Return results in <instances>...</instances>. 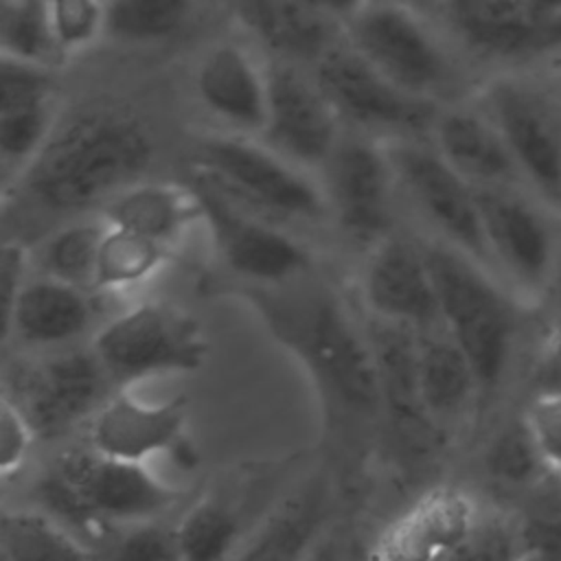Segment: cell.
I'll return each mask as SVG.
<instances>
[{
  "label": "cell",
  "mask_w": 561,
  "mask_h": 561,
  "mask_svg": "<svg viewBox=\"0 0 561 561\" xmlns=\"http://www.w3.org/2000/svg\"><path fill=\"white\" fill-rule=\"evenodd\" d=\"M313 379L331 414L351 421L381 416V394L373 348L364 324H357L331 285L313 272L283 285L232 283Z\"/></svg>",
  "instance_id": "6da1fadb"
},
{
  "label": "cell",
  "mask_w": 561,
  "mask_h": 561,
  "mask_svg": "<svg viewBox=\"0 0 561 561\" xmlns=\"http://www.w3.org/2000/svg\"><path fill=\"white\" fill-rule=\"evenodd\" d=\"M151 160L153 140L142 121L92 107L57 125L20 184L44 210L77 217L142 180Z\"/></svg>",
  "instance_id": "7a4b0ae2"
},
{
  "label": "cell",
  "mask_w": 561,
  "mask_h": 561,
  "mask_svg": "<svg viewBox=\"0 0 561 561\" xmlns=\"http://www.w3.org/2000/svg\"><path fill=\"white\" fill-rule=\"evenodd\" d=\"M443 329L471 359L482 394L513 368L526 302L484 263L443 239H421Z\"/></svg>",
  "instance_id": "3957f363"
},
{
  "label": "cell",
  "mask_w": 561,
  "mask_h": 561,
  "mask_svg": "<svg viewBox=\"0 0 561 561\" xmlns=\"http://www.w3.org/2000/svg\"><path fill=\"white\" fill-rule=\"evenodd\" d=\"M191 164L195 184L276 224H311L329 215L318 175L261 138L206 134L195 142Z\"/></svg>",
  "instance_id": "277c9868"
},
{
  "label": "cell",
  "mask_w": 561,
  "mask_h": 561,
  "mask_svg": "<svg viewBox=\"0 0 561 561\" xmlns=\"http://www.w3.org/2000/svg\"><path fill=\"white\" fill-rule=\"evenodd\" d=\"M116 388L147 377L193 373L208 355L197 320L178 305L147 300L110 318L92 340Z\"/></svg>",
  "instance_id": "5b68a950"
},
{
  "label": "cell",
  "mask_w": 561,
  "mask_h": 561,
  "mask_svg": "<svg viewBox=\"0 0 561 561\" xmlns=\"http://www.w3.org/2000/svg\"><path fill=\"white\" fill-rule=\"evenodd\" d=\"M484 245L493 272L526 302L539 305L561 265L552 213L513 186L476 188Z\"/></svg>",
  "instance_id": "8992f818"
},
{
  "label": "cell",
  "mask_w": 561,
  "mask_h": 561,
  "mask_svg": "<svg viewBox=\"0 0 561 561\" xmlns=\"http://www.w3.org/2000/svg\"><path fill=\"white\" fill-rule=\"evenodd\" d=\"M313 75L342 123H353L381 140L430 136L440 110L436 101L392 83L346 42H333L313 61Z\"/></svg>",
  "instance_id": "52a82bcc"
},
{
  "label": "cell",
  "mask_w": 561,
  "mask_h": 561,
  "mask_svg": "<svg viewBox=\"0 0 561 561\" xmlns=\"http://www.w3.org/2000/svg\"><path fill=\"white\" fill-rule=\"evenodd\" d=\"M344 42L410 94L436 101L451 77L449 59L421 13L397 0H373L344 26Z\"/></svg>",
  "instance_id": "ba28073f"
},
{
  "label": "cell",
  "mask_w": 561,
  "mask_h": 561,
  "mask_svg": "<svg viewBox=\"0 0 561 561\" xmlns=\"http://www.w3.org/2000/svg\"><path fill=\"white\" fill-rule=\"evenodd\" d=\"M50 467L75 493L94 535L107 526L158 519L182 497L145 462L112 458L90 445L61 451Z\"/></svg>",
  "instance_id": "9c48e42d"
},
{
  "label": "cell",
  "mask_w": 561,
  "mask_h": 561,
  "mask_svg": "<svg viewBox=\"0 0 561 561\" xmlns=\"http://www.w3.org/2000/svg\"><path fill=\"white\" fill-rule=\"evenodd\" d=\"M397 186L445 243L467 252L486 267L476 186L467 182L436 149L421 138L383 140ZM493 270V267H491Z\"/></svg>",
  "instance_id": "30bf717a"
},
{
  "label": "cell",
  "mask_w": 561,
  "mask_h": 561,
  "mask_svg": "<svg viewBox=\"0 0 561 561\" xmlns=\"http://www.w3.org/2000/svg\"><path fill=\"white\" fill-rule=\"evenodd\" d=\"M199 193L210 245L221 265L245 285H283L313 272L311 250L283 224L254 215L215 191Z\"/></svg>",
  "instance_id": "8fae6325"
},
{
  "label": "cell",
  "mask_w": 561,
  "mask_h": 561,
  "mask_svg": "<svg viewBox=\"0 0 561 561\" xmlns=\"http://www.w3.org/2000/svg\"><path fill=\"white\" fill-rule=\"evenodd\" d=\"M327 213L359 245H375L390 234L394 171L383 140L342 134L318 171Z\"/></svg>",
  "instance_id": "7c38bea8"
},
{
  "label": "cell",
  "mask_w": 561,
  "mask_h": 561,
  "mask_svg": "<svg viewBox=\"0 0 561 561\" xmlns=\"http://www.w3.org/2000/svg\"><path fill=\"white\" fill-rule=\"evenodd\" d=\"M484 114L502 134L511 158L537 199L561 215V121L533 85L502 77L482 92Z\"/></svg>",
  "instance_id": "4fadbf2b"
},
{
  "label": "cell",
  "mask_w": 561,
  "mask_h": 561,
  "mask_svg": "<svg viewBox=\"0 0 561 561\" xmlns=\"http://www.w3.org/2000/svg\"><path fill=\"white\" fill-rule=\"evenodd\" d=\"M342 134V118L316 75L289 59L270 61V101L259 138L318 175Z\"/></svg>",
  "instance_id": "5bb4252c"
},
{
  "label": "cell",
  "mask_w": 561,
  "mask_h": 561,
  "mask_svg": "<svg viewBox=\"0 0 561 561\" xmlns=\"http://www.w3.org/2000/svg\"><path fill=\"white\" fill-rule=\"evenodd\" d=\"M116 390L92 344L57 348L35 362L22 379V410L37 436L57 438L90 421Z\"/></svg>",
  "instance_id": "9a60e30c"
},
{
  "label": "cell",
  "mask_w": 561,
  "mask_h": 561,
  "mask_svg": "<svg viewBox=\"0 0 561 561\" xmlns=\"http://www.w3.org/2000/svg\"><path fill=\"white\" fill-rule=\"evenodd\" d=\"M482 515V504L469 491L432 486L375 535L366 561H447Z\"/></svg>",
  "instance_id": "2e32d148"
},
{
  "label": "cell",
  "mask_w": 561,
  "mask_h": 561,
  "mask_svg": "<svg viewBox=\"0 0 561 561\" xmlns=\"http://www.w3.org/2000/svg\"><path fill=\"white\" fill-rule=\"evenodd\" d=\"M193 92L217 131L259 138L267 116L270 61L243 42H215L195 66Z\"/></svg>",
  "instance_id": "e0dca14e"
},
{
  "label": "cell",
  "mask_w": 561,
  "mask_h": 561,
  "mask_svg": "<svg viewBox=\"0 0 561 561\" xmlns=\"http://www.w3.org/2000/svg\"><path fill=\"white\" fill-rule=\"evenodd\" d=\"M449 31L473 53L519 61L561 48V18L530 0H438Z\"/></svg>",
  "instance_id": "ac0fdd59"
},
{
  "label": "cell",
  "mask_w": 561,
  "mask_h": 561,
  "mask_svg": "<svg viewBox=\"0 0 561 561\" xmlns=\"http://www.w3.org/2000/svg\"><path fill=\"white\" fill-rule=\"evenodd\" d=\"M368 316L423 331L440 324L432 272L421 241L386 234L368 248L362 270Z\"/></svg>",
  "instance_id": "d6986e66"
},
{
  "label": "cell",
  "mask_w": 561,
  "mask_h": 561,
  "mask_svg": "<svg viewBox=\"0 0 561 561\" xmlns=\"http://www.w3.org/2000/svg\"><path fill=\"white\" fill-rule=\"evenodd\" d=\"M381 394V414L388 419L399 443L412 454L434 447L438 427L425 410L419 386L416 331L386 322L375 316L364 318Z\"/></svg>",
  "instance_id": "ffe728a7"
},
{
  "label": "cell",
  "mask_w": 561,
  "mask_h": 561,
  "mask_svg": "<svg viewBox=\"0 0 561 561\" xmlns=\"http://www.w3.org/2000/svg\"><path fill=\"white\" fill-rule=\"evenodd\" d=\"M55 68L2 57L0 160L7 175L22 178L61 123Z\"/></svg>",
  "instance_id": "44dd1931"
},
{
  "label": "cell",
  "mask_w": 561,
  "mask_h": 561,
  "mask_svg": "<svg viewBox=\"0 0 561 561\" xmlns=\"http://www.w3.org/2000/svg\"><path fill=\"white\" fill-rule=\"evenodd\" d=\"M186 412L188 401L182 394L149 403L121 386L90 419L88 445L112 458L147 462L156 454H169L186 436Z\"/></svg>",
  "instance_id": "7402d4cb"
},
{
  "label": "cell",
  "mask_w": 561,
  "mask_h": 561,
  "mask_svg": "<svg viewBox=\"0 0 561 561\" xmlns=\"http://www.w3.org/2000/svg\"><path fill=\"white\" fill-rule=\"evenodd\" d=\"M94 294L44 274L28 278L2 322V340H18L28 348H64L94 324L99 313Z\"/></svg>",
  "instance_id": "603a6c76"
},
{
  "label": "cell",
  "mask_w": 561,
  "mask_h": 561,
  "mask_svg": "<svg viewBox=\"0 0 561 561\" xmlns=\"http://www.w3.org/2000/svg\"><path fill=\"white\" fill-rule=\"evenodd\" d=\"M430 142L476 188L513 186L519 180L502 134L484 112L438 110Z\"/></svg>",
  "instance_id": "cb8c5ba5"
},
{
  "label": "cell",
  "mask_w": 561,
  "mask_h": 561,
  "mask_svg": "<svg viewBox=\"0 0 561 561\" xmlns=\"http://www.w3.org/2000/svg\"><path fill=\"white\" fill-rule=\"evenodd\" d=\"M331 482L313 473L285 495L232 561H302L331 524Z\"/></svg>",
  "instance_id": "d4e9b609"
},
{
  "label": "cell",
  "mask_w": 561,
  "mask_h": 561,
  "mask_svg": "<svg viewBox=\"0 0 561 561\" xmlns=\"http://www.w3.org/2000/svg\"><path fill=\"white\" fill-rule=\"evenodd\" d=\"M101 215L107 224L149 237L171 250L193 226H202L204 208L195 186L138 180L114 195Z\"/></svg>",
  "instance_id": "484cf974"
},
{
  "label": "cell",
  "mask_w": 561,
  "mask_h": 561,
  "mask_svg": "<svg viewBox=\"0 0 561 561\" xmlns=\"http://www.w3.org/2000/svg\"><path fill=\"white\" fill-rule=\"evenodd\" d=\"M416 362L421 397L438 430L462 419L482 397L471 359L443 324L416 331Z\"/></svg>",
  "instance_id": "4316f807"
},
{
  "label": "cell",
  "mask_w": 561,
  "mask_h": 561,
  "mask_svg": "<svg viewBox=\"0 0 561 561\" xmlns=\"http://www.w3.org/2000/svg\"><path fill=\"white\" fill-rule=\"evenodd\" d=\"M250 28L272 46L280 59L316 61L333 42L327 20L316 15L302 0H237Z\"/></svg>",
  "instance_id": "83f0119b"
},
{
  "label": "cell",
  "mask_w": 561,
  "mask_h": 561,
  "mask_svg": "<svg viewBox=\"0 0 561 561\" xmlns=\"http://www.w3.org/2000/svg\"><path fill=\"white\" fill-rule=\"evenodd\" d=\"M107 230L103 215H77L37 245L33 261L39 274L94 291L99 250Z\"/></svg>",
  "instance_id": "f1b7e54d"
},
{
  "label": "cell",
  "mask_w": 561,
  "mask_h": 561,
  "mask_svg": "<svg viewBox=\"0 0 561 561\" xmlns=\"http://www.w3.org/2000/svg\"><path fill=\"white\" fill-rule=\"evenodd\" d=\"M0 557L4 561H92L90 550L72 530L35 508L4 511Z\"/></svg>",
  "instance_id": "f546056e"
},
{
  "label": "cell",
  "mask_w": 561,
  "mask_h": 561,
  "mask_svg": "<svg viewBox=\"0 0 561 561\" xmlns=\"http://www.w3.org/2000/svg\"><path fill=\"white\" fill-rule=\"evenodd\" d=\"M171 248L107 224L94 276L96 294H121L153 278L171 259Z\"/></svg>",
  "instance_id": "4dcf8cb0"
},
{
  "label": "cell",
  "mask_w": 561,
  "mask_h": 561,
  "mask_svg": "<svg viewBox=\"0 0 561 561\" xmlns=\"http://www.w3.org/2000/svg\"><path fill=\"white\" fill-rule=\"evenodd\" d=\"M175 535L182 561H232L241 517L219 497H202L175 524Z\"/></svg>",
  "instance_id": "1f68e13d"
},
{
  "label": "cell",
  "mask_w": 561,
  "mask_h": 561,
  "mask_svg": "<svg viewBox=\"0 0 561 561\" xmlns=\"http://www.w3.org/2000/svg\"><path fill=\"white\" fill-rule=\"evenodd\" d=\"M482 467L495 484L522 493L530 491L550 476L524 414L502 423L493 432L482 454Z\"/></svg>",
  "instance_id": "d6a6232c"
},
{
  "label": "cell",
  "mask_w": 561,
  "mask_h": 561,
  "mask_svg": "<svg viewBox=\"0 0 561 561\" xmlns=\"http://www.w3.org/2000/svg\"><path fill=\"white\" fill-rule=\"evenodd\" d=\"M195 0H107V37L123 44H156L178 35Z\"/></svg>",
  "instance_id": "836d02e7"
},
{
  "label": "cell",
  "mask_w": 561,
  "mask_h": 561,
  "mask_svg": "<svg viewBox=\"0 0 561 561\" xmlns=\"http://www.w3.org/2000/svg\"><path fill=\"white\" fill-rule=\"evenodd\" d=\"M2 57L57 68L64 61L59 53L44 0H2L0 18Z\"/></svg>",
  "instance_id": "e575fe53"
},
{
  "label": "cell",
  "mask_w": 561,
  "mask_h": 561,
  "mask_svg": "<svg viewBox=\"0 0 561 561\" xmlns=\"http://www.w3.org/2000/svg\"><path fill=\"white\" fill-rule=\"evenodd\" d=\"M524 497L515 517L528 552L541 561H561V478L550 473Z\"/></svg>",
  "instance_id": "d590c367"
},
{
  "label": "cell",
  "mask_w": 561,
  "mask_h": 561,
  "mask_svg": "<svg viewBox=\"0 0 561 561\" xmlns=\"http://www.w3.org/2000/svg\"><path fill=\"white\" fill-rule=\"evenodd\" d=\"M55 44L64 59L107 37V0H44Z\"/></svg>",
  "instance_id": "8d00e7d4"
},
{
  "label": "cell",
  "mask_w": 561,
  "mask_h": 561,
  "mask_svg": "<svg viewBox=\"0 0 561 561\" xmlns=\"http://www.w3.org/2000/svg\"><path fill=\"white\" fill-rule=\"evenodd\" d=\"M528 557L533 554L526 548L515 513L484 508L478 526L447 561H526Z\"/></svg>",
  "instance_id": "74e56055"
},
{
  "label": "cell",
  "mask_w": 561,
  "mask_h": 561,
  "mask_svg": "<svg viewBox=\"0 0 561 561\" xmlns=\"http://www.w3.org/2000/svg\"><path fill=\"white\" fill-rule=\"evenodd\" d=\"M539 305L543 307V327L530 364L533 392L561 388V265Z\"/></svg>",
  "instance_id": "f35d334b"
},
{
  "label": "cell",
  "mask_w": 561,
  "mask_h": 561,
  "mask_svg": "<svg viewBox=\"0 0 561 561\" xmlns=\"http://www.w3.org/2000/svg\"><path fill=\"white\" fill-rule=\"evenodd\" d=\"M107 561H182L175 526L147 519L121 526L107 550Z\"/></svg>",
  "instance_id": "ab89813d"
},
{
  "label": "cell",
  "mask_w": 561,
  "mask_h": 561,
  "mask_svg": "<svg viewBox=\"0 0 561 561\" xmlns=\"http://www.w3.org/2000/svg\"><path fill=\"white\" fill-rule=\"evenodd\" d=\"M522 414L543 465L561 476V388L530 392Z\"/></svg>",
  "instance_id": "60d3db41"
},
{
  "label": "cell",
  "mask_w": 561,
  "mask_h": 561,
  "mask_svg": "<svg viewBox=\"0 0 561 561\" xmlns=\"http://www.w3.org/2000/svg\"><path fill=\"white\" fill-rule=\"evenodd\" d=\"M35 440L37 432L26 412L4 394L0 401V473L4 480L24 467Z\"/></svg>",
  "instance_id": "b9f144b4"
},
{
  "label": "cell",
  "mask_w": 561,
  "mask_h": 561,
  "mask_svg": "<svg viewBox=\"0 0 561 561\" xmlns=\"http://www.w3.org/2000/svg\"><path fill=\"white\" fill-rule=\"evenodd\" d=\"M33 263V254L18 241L4 243L0 256V289H2V322L11 316L18 296L22 294Z\"/></svg>",
  "instance_id": "7bdbcfd3"
},
{
  "label": "cell",
  "mask_w": 561,
  "mask_h": 561,
  "mask_svg": "<svg viewBox=\"0 0 561 561\" xmlns=\"http://www.w3.org/2000/svg\"><path fill=\"white\" fill-rule=\"evenodd\" d=\"M353 557V543L348 535L329 524L324 533L316 539V543L309 548V552L302 557V561H351Z\"/></svg>",
  "instance_id": "ee69618b"
},
{
  "label": "cell",
  "mask_w": 561,
  "mask_h": 561,
  "mask_svg": "<svg viewBox=\"0 0 561 561\" xmlns=\"http://www.w3.org/2000/svg\"><path fill=\"white\" fill-rule=\"evenodd\" d=\"M316 15L333 26H346L357 18L373 0H302Z\"/></svg>",
  "instance_id": "f6af8a7d"
},
{
  "label": "cell",
  "mask_w": 561,
  "mask_h": 561,
  "mask_svg": "<svg viewBox=\"0 0 561 561\" xmlns=\"http://www.w3.org/2000/svg\"><path fill=\"white\" fill-rule=\"evenodd\" d=\"M539 11L561 18V0H530Z\"/></svg>",
  "instance_id": "bcb514c9"
},
{
  "label": "cell",
  "mask_w": 561,
  "mask_h": 561,
  "mask_svg": "<svg viewBox=\"0 0 561 561\" xmlns=\"http://www.w3.org/2000/svg\"><path fill=\"white\" fill-rule=\"evenodd\" d=\"M397 2H403V4H408V7H412V9H421V7H425V4H438V0H397Z\"/></svg>",
  "instance_id": "7dc6e473"
},
{
  "label": "cell",
  "mask_w": 561,
  "mask_h": 561,
  "mask_svg": "<svg viewBox=\"0 0 561 561\" xmlns=\"http://www.w3.org/2000/svg\"><path fill=\"white\" fill-rule=\"evenodd\" d=\"M526 561H541V559H537V557H528Z\"/></svg>",
  "instance_id": "c3c4849f"
},
{
  "label": "cell",
  "mask_w": 561,
  "mask_h": 561,
  "mask_svg": "<svg viewBox=\"0 0 561 561\" xmlns=\"http://www.w3.org/2000/svg\"><path fill=\"white\" fill-rule=\"evenodd\" d=\"M0 561H4V559H2V557H0Z\"/></svg>",
  "instance_id": "681fc988"
},
{
  "label": "cell",
  "mask_w": 561,
  "mask_h": 561,
  "mask_svg": "<svg viewBox=\"0 0 561 561\" xmlns=\"http://www.w3.org/2000/svg\"><path fill=\"white\" fill-rule=\"evenodd\" d=\"M559 478H561V476H559Z\"/></svg>",
  "instance_id": "f907efd6"
}]
</instances>
